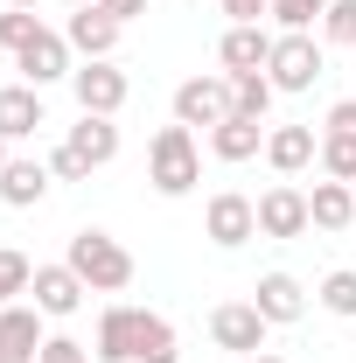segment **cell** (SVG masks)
<instances>
[{"mask_svg": "<svg viewBox=\"0 0 356 363\" xmlns=\"http://www.w3.org/2000/svg\"><path fill=\"white\" fill-rule=\"evenodd\" d=\"M266 77L272 91H314V77H321V43H314V28H301V35H272V56H266Z\"/></svg>", "mask_w": 356, "mask_h": 363, "instance_id": "277c9868", "label": "cell"}, {"mask_svg": "<svg viewBox=\"0 0 356 363\" xmlns=\"http://www.w3.org/2000/svg\"><path fill=\"white\" fill-rule=\"evenodd\" d=\"M28 279H35V266H28V252L0 245V308H14V294H28Z\"/></svg>", "mask_w": 356, "mask_h": 363, "instance_id": "484cf974", "label": "cell"}, {"mask_svg": "<svg viewBox=\"0 0 356 363\" xmlns=\"http://www.w3.org/2000/svg\"><path fill=\"white\" fill-rule=\"evenodd\" d=\"M84 294H91V286H84L70 266H35V279H28V301H35L49 321L77 315V308H84Z\"/></svg>", "mask_w": 356, "mask_h": 363, "instance_id": "7c38bea8", "label": "cell"}, {"mask_svg": "<svg viewBox=\"0 0 356 363\" xmlns=\"http://www.w3.org/2000/svg\"><path fill=\"white\" fill-rule=\"evenodd\" d=\"M321 175L356 182V133H321Z\"/></svg>", "mask_w": 356, "mask_h": 363, "instance_id": "d4e9b609", "label": "cell"}, {"mask_svg": "<svg viewBox=\"0 0 356 363\" xmlns=\"http://www.w3.org/2000/svg\"><path fill=\"white\" fill-rule=\"evenodd\" d=\"M70 91H77V112H98V119H119V105H126V70L105 56V63H77L70 70Z\"/></svg>", "mask_w": 356, "mask_h": 363, "instance_id": "ba28073f", "label": "cell"}, {"mask_svg": "<svg viewBox=\"0 0 356 363\" xmlns=\"http://www.w3.org/2000/svg\"><path fill=\"white\" fill-rule=\"evenodd\" d=\"M266 335H272V321L252 308V301H223V308H210V342L217 350H230V357H266Z\"/></svg>", "mask_w": 356, "mask_h": 363, "instance_id": "8992f818", "label": "cell"}, {"mask_svg": "<svg viewBox=\"0 0 356 363\" xmlns=\"http://www.w3.org/2000/svg\"><path fill=\"white\" fill-rule=\"evenodd\" d=\"M230 112H238V119H266V112H272V77H266V70L230 77Z\"/></svg>", "mask_w": 356, "mask_h": 363, "instance_id": "603a6c76", "label": "cell"}, {"mask_svg": "<svg viewBox=\"0 0 356 363\" xmlns=\"http://www.w3.org/2000/svg\"><path fill=\"white\" fill-rule=\"evenodd\" d=\"M210 154H217L223 168H238V161H252V154H266V119H223V126H210Z\"/></svg>", "mask_w": 356, "mask_h": 363, "instance_id": "d6986e66", "label": "cell"}, {"mask_svg": "<svg viewBox=\"0 0 356 363\" xmlns=\"http://www.w3.org/2000/svg\"><path fill=\"white\" fill-rule=\"evenodd\" d=\"M252 363H287V357H252Z\"/></svg>", "mask_w": 356, "mask_h": 363, "instance_id": "74e56055", "label": "cell"}, {"mask_svg": "<svg viewBox=\"0 0 356 363\" xmlns=\"http://www.w3.org/2000/svg\"><path fill=\"white\" fill-rule=\"evenodd\" d=\"M49 161H28V154H14V161H7V168H0V203H7V210H35V203H43L49 196Z\"/></svg>", "mask_w": 356, "mask_h": 363, "instance_id": "e0dca14e", "label": "cell"}, {"mask_svg": "<svg viewBox=\"0 0 356 363\" xmlns=\"http://www.w3.org/2000/svg\"><path fill=\"white\" fill-rule=\"evenodd\" d=\"M70 56H77V49H70V35H56V28H35L28 43L14 49V70H21V84L43 91V84H56V77H70V70H77Z\"/></svg>", "mask_w": 356, "mask_h": 363, "instance_id": "52a82bcc", "label": "cell"}, {"mask_svg": "<svg viewBox=\"0 0 356 363\" xmlns=\"http://www.w3.org/2000/svg\"><path fill=\"white\" fill-rule=\"evenodd\" d=\"M49 126L35 84H0V140H35Z\"/></svg>", "mask_w": 356, "mask_h": 363, "instance_id": "2e32d148", "label": "cell"}, {"mask_svg": "<svg viewBox=\"0 0 356 363\" xmlns=\"http://www.w3.org/2000/svg\"><path fill=\"white\" fill-rule=\"evenodd\" d=\"M70 147L84 154L91 168H105V161H119V126H112V119H98V112H84V119L70 126Z\"/></svg>", "mask_w": 356, "mask_h": 363, "instance_id": "44dd1931", "label": "cell"}, {"mask_svg": "<svg viewBox=\"0 0 356 363\" xmlns=\"http://www.w3.org/2000/svg\"><path fill=\"white\" fill-rule=\"evenodd\" d=\"M133 342H140V308L112 301V308L98 315V335H91V357H98V363H133Z\"/></svg>", "mask_w": 356, "mask_h": 363, "instance_id": "5bb4252c", "label": "cell"}, {"mask_svg": "<svg viewBox=\"0 0 356 363\" xmlns=\"http://www.w3.org/2000/svg\"><path fill=\"white\" fill-rule=\"evenodd\" d=\"M328 14V0H272V21L287 28V35H301V28H314Z\"/></svg>", "mask_w": 356, "mask_h": 363, "instance_id": "83f0119b", "label": "cell"}, {"mask_svg": "<svg viewBox=\"0 0 356 363\" xmlns=\"http://www.w3.org/2000/svg\"><path fill=\"white\" fill-rule=\"evenodd\" d=\"M321 43H328V49H356V0H328V14H321Z\"/></svg>", "mask_w": 356, "mask_h": 363, "instance_id": "4316f807", "label": "cell"}, {"mask_svg": "<svg viewBox=\"0 0 356 363\" xmlns=\"http://www.w3.org/2000/svg\"><path fill=\"white\" fill-rule=\"evenodd\" d=\"M43 308H35V301H28V308H21V301H14V308H0V363H43Z\"/></svg>", "mask_w": 356, "mask_h": 363, "instance_id": "30bf717a", "label": "cell"}, {"mask_svg": "<svg viewBox=\"0 0 356 363\" xmlns=\"http://www.w3.org/2000/svg\"><path fill=\"white\" fill-rule=\"evenodd\" d=\"M35 28H43V21H35V7H7V14H0V49H21Z\"/></svg>", "mask_w": 356, "mask_h": 363, "instance_id": "f1b7e54d", "label": "cell"}, {"mask_svg": "<svg viewBox=\"0 0 356 363\" xmlns=\"http://www.w3.org/2000/svg\"><path fill=\"white\" fill-rule=\"evenodd\" d=\"M266 161H272V175H301L308 161H321V133H314V126H272L266 133Z\"/></svg>", "mask_w": 356, "mask_h": 363, "instance_id": "ac0fdd59", "label": "cell"}, {"mask_svg": "<svg viewBox=\"0 0 356 363\" xmlns=\"http://www.w3.org/2000/svg\"><path fill=\"white\" fill-rule=\"evenodd\" d=\"M314 301L328 308V315H343V321H356V272L350 266H335L321 286H314Z\"/></svg>", "mask_w": 356, "mask_h": 363, "instance_id": "cb8c5ba5", "label": "cell"}, {"mask_svg": "<svg viewBox=\"0 0 356 363\" xmlns=\"http://www.w3.org/2000/svg\"><path fill=\"white\" fill-rule=\"evenodd\" d=\"M314 217H308V189H294V182H272L266 196H259V238H308Z\"/></svg>", "mask_w": 356, "mask_h": 363, "instance_id": "9c48e42d", "label": "cell"}, {"mask_svg": "<svg viewBox=\"0 0 356 363\" xmlns=\"http://www.w3.org/2000/svg\"><path fill=\"white\" fill-rule=\"evenodd\" d=\"M147 182L161 196H189L203 182V154H196V133L189 126H161L154 147H147Z\"/></svg>", "mask_w": 356, "mask_h": 363, "instance_id": "7a4b0ae2", "label": "cell"}, {"mask_svg": "<svg viewBox=\"0 0 356 363\" xmlns=\"http://www.w3.org/2000/svg\"><path fill=\"white\" fill-rule=\"evenodd\" d=\"M252 308H259L272 328H287V321H301V315H308V286H301L294 272H266V279L252 286Z\"/></svg>", "mask_w": 356, "mask_h": 363, "instance_id": "9a60e30c", "label": "cell"}, {"mask_svg": "<svg viewBox=\"0 0 356 363\" xmlns=\"http://www.w3.org/2000/svg\"><path fill=\"white\" fill-rule=\"evenodd\" d=\"M7 147H14V140H0V168H7V161H14V154H7Z\"/></svg>", "mask_w": 356, "mask_h": 363, "instance_id": "e575fe53", "label": "cell"}, {"mask_svg": "<svg viewBox=\"0 0 356 363\" xmlns=\"http://www.w3.org/2000/svg\"><path fill=\"white\" fill-rule=\"evenodd\" d=\"M43 363H91V350L77 342V335H49V342H43Z\"/></svg>", "mask_w": 356, "mask_h": 363, "instance_id": "4dcf8cb0", "label": "cell"}, {"mask_svg": "<svg viewBox=\"0 0 356 363\" xmlns=\"http://www.w3.org/2000/svg\"><path fill=\"white\" fill-rule=\"evenodd\" d=\"M133 363H182L175 357V321L140 308V342H133Z\"/></svg>", "mask_w": 356, "mask_h": 363, "instance_id": "7402d4cb", "label": "cell"}, {"mask_svg": "<svg viewBox=\"0 0 356 363\" xmlns=\"http://www.w3.org/2000/svg\"><path fill=\"white\" fill-rule=\"evenodd\" d=\"M308 217H314V230H350L356 224V189L350 182H314Z\"/></svg>", "mask_w": 356, "mask_h": 363, "instance_id": "ffe728a7", "label": "cell"}, {"mask_svg": "<svg viewBox=\"0 0 356 363\" xmlns=\"http://www.w3.org/2000/svg\"><path fill=\"white\" fill-rule=\"evenodd\" d=\"M63 35H70V49H77L84 63H105V56L119 49V21H112L105 7H70V21H63Z\"/></svg>", "mask_w": 356, "mask_h": 363, "instance_id": "4fadbf2b", "label": "cell"}, {"mask_svg": "<svg viewBox=\"0 0 356 363\" xmlns=\"http://www.w3.org/2000/svg\"><path fill=\"white\" fill-rule=\"evenodd\" d=\"M63 266L77 272V279H84L91 294H126V286H133V252H126V245H119L112 230H98V224L70 238Z\"/></svg>", "mask_w": 356, "mask_h": 363, "instance_id": "6da1fadb", "label": "cell"}, {"mask_svg": "<svg viewBox=\"0 0 356 363\" xmlns=\"http://www.w3.org/2000/svg\"><path fill=\"white\" fill-rule=\"evenodd\" d=\"M203 238H210L217 252L252 245V238H259V203H252V196H238V189H217V196L203 203Z\"/></svg>", "mask_w": 356, "mask_h": 363, "instance_id": "5b68a950", "label": "cell"}, {"mask_svg": "<svg viewBox=\"0 0 356 363\" xmlns=\"http://www.w3.org/2000/svg\"><path fill=\"white\" fill-rule=\"evenodd\" d=\"M321 133H356V98H335L328 105V126Z\"/></svg>", "mask_w": 356, "mask_h": 363, "instance_id": "1f68e13d", "label": "cell"}, {"mask_svg": "<svg viewBox=\"0 0 356 363\" xmlns=\"http://www.w3.org/2000/svg\"><path fill=\"white\" fill-rule=\"evenodd\" d=\"M98 7H105V14H112V21H119V28H126V21H133V14H147V0H98Z\"/></svg>", "mask_w": 356, "mask_h": 363, "instance_id": "836d02e7", "label": "cell"}, {"mask_svg": "<svg viewBox=\"0 0 356 363\" xmlns=\"http://www.w3.org/2000/svg\"><path fill=\"white\" fill-rule=\"evenodd\" d=\"M7 7H43V0H7Z\"/></svg>", "mask_w": 356, "mask_h": 363, "instance_id": "d590c367", "label": "cell"}, {"mask_svg": "<svg viewBox=\"0 0 356 363\" xmlns=\"http://www.w3.org/2000/svg\"><path fill=\"white\" fill-rule=\"evenodd\" d=\"M223 14L230 21H259V14H272V0H223Z\"/></svg>", "mask_w": 356, "mask_h": 363, "instance_id": "d6a6232c", "label": "cell"}, {"mask_svg": "<svg viewBox=\"0 0 356 363\" xmlns=\"http://www.w3.org/2000/svg\"><path fill=\"white\" fill-rule=\"evenodd\" d=\"M266 56H272V35L259 28V21H230L223 43H217L223 77H252V70H266Z\"/></svg>", "mask_w": 356, "mask_h": 363, "instance_id": "8fae6325", "label": "cell"}, {"mask_svg": "<svg viewBox=\"0 0 356 363\" xmlns=\"http://www.w3.org/2000/svg\"><path fill=\"white\" fill-rule=\"evenodd\" d=\"M63 7H98V0H63Z\"/></svg>", "mask_w": 356, "mask_h": 363, "instance_id": "8d00e7d4", "label": "cell"}, {"mask_svg": "<svg viewBox=\"0 0 356 363\" xmlns=\"http://www.w3.org/2000/svg\"><path fill=\"white\" fill-rule=\"evenodd\" d=\"M49 175H56V182H91V161L70 147V140H63V147L49 154Z\"/></svg>", "mask_w": 356, "mask_h": 363, "instance_id": "f546056e", "label": "cell"}, {"mask_svg": "<svg viewBox=\"0 0 356 363\" xmlns=\"http://www.w3.org/2000/svg\"><path fill=\"white\" fill-rule=\"evenodd\" d=\"M223 119H230V77L223 70H203V77H182L175 84V126H189V133L203 126L210 133Z\"/></svg>", "mask_w": 356, "mask_h": 363, "instance_id": "3957f363", "label": "cell"}]
</instances>
